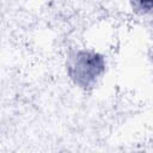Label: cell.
I'll list each match as a JSON object with an SVG mask.
<instances>
[{
  "label": "cell",
  "mask_w": 153,
  "mask_h": 153,
  "mask_svg": "<svg viewBox=\"0 0 153 153\" xmlns=\"http://www.w3.org/2000/svg\"><path fill=\"white\" fill-rule=\"evenodd\" d=\"M104 67L105 61L100 55L91 51H78L69 61L68 72L75 84L86 88L97 81L104 72Z\"/></svg>",
  "instance_id": "6da1fadb"
}]
</instances>
